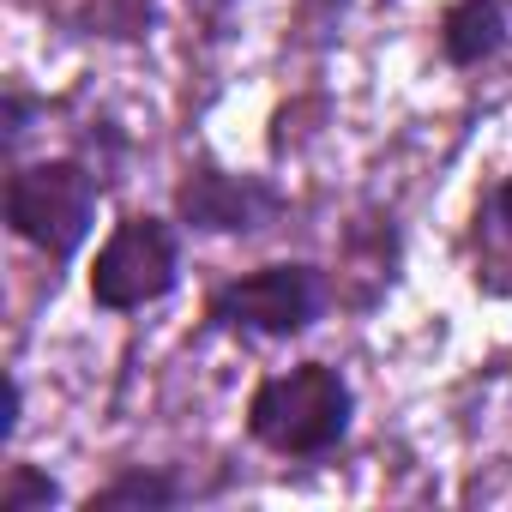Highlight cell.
<instances>
[{
    "instance_id": "6da1fadb",
    "label": "cell",
    "mask_w": 512,
    "mask_h": 512,
    "mask_svg": "<svg viewBox=\"0 0 512 512\" xmlns=\"http://www.w3.org/2000/svg\"><path fill=\"white\" fill-rule=\"evenodd\" d=\"M247 428L260 446L284 452V458H314L326 446L344 440L350 428V386L338 368H290L278 380H266L253 392V410H247Z\"/></svg>"
},
{
    "instance_id": "7a4b0ae2",
    "label": "cell",
    "mask_w": 512,
    "mask_h": 512,
    "mask_svg": "<svg viewBox=\"0 0 512 512\" xmlns=\"http://www.w3.org/2000/svg\"><path fill=\"white\" fill-rule=\"evenodd\" d=\"M91 211H97V181L79 163H31L13 175L7 187V217L13 229L43 247L49 260L79 253V241L91 235Z\"/></svg>"
},
{
    "instance_id": "3957f363",
    "label": "cell",
    "mask_w": 512,
    "mask_h": 512,
    "mask_svg": "<svg viewBox=\"0 0 512 512\" xmlns=\"http://www.w3.org/2000/svg\"><path fill=\"white\" fill-rule=\"evenodd\" d=\"M175 284V235L157 217H127L103 253H97V272H91V296L115 314L145 308L157 296H169Z\"/></svg>"
},
{
    "instance_id": "277c9868",
    "label": "cell",
    "mask_w": 512,
    "mask_h": 512,
    "mask_svg": "<svg viewBox=\"0 0 512 512\" xmlns=\"http://www.w3.org/2000/svg\"><path fill=\"white\" fill-rule=\"evenodd\" d=\"M314 314H320V278L308 266H266L211 302V320L235 332H260V338H290Z\"/></svg>"
},
{
    "instance_id": "5b68a950",
    "label": "cell",
    "mask_w": 512,
    "mask_h": 512,
    "mask_svg": "<svg viewBox=\"0 0 512 512\" xmlns=\"http://www.w3.org/2000/svg\"><path fill=\"white\" fill-rule=\"evenodd\" d=\"M181 211L199 229H253L272 211V193L253 181H229V175H193L181 187Z\"/></svg>"
},
{
    "instance_id": "8992f818",
    "label": "cell",
    "mask_w": 512,
    "mask_h": 512,
    "mask_svg": "<svg viewBox=\"0 0 512 512\" xmlns=\"http://www.w3.org/2000/svg\"><path fill=\"white\" fill-rule=\"evenodd\" d=\"M500 37H506V19H500L494 0H458V7L446 13V55L464 61V67L482 61V55H494Z\"/></svg>"
},
{
    "instance_id": "52a82bcc",
    "label": "cell",
    "mask_w": 512,
    "mask_h": 512,
    "mask_svg": "<svg viewBox=\"0 0 512 512\" xmlns=\"http://www.w3.org/2000/svg\"><path fill=\"white\" fill-rule=\"evenodd\" d=\"M49 500H55V482L37 476L31 464H13L7 488H0V512H31V506H49Z\"/></svg>"
},
{
    "instance_id": "ba28073f",
    "label": "cell",
    "mask_w": 512,
    "mask_h": 512,
    "mask_svg": "<svg viewBox=\"0 0 512 512\" xmlns=\"http://www.w3.org/2000/svg\"><path fill=\"white\" fill-rule=\"evenodd\" d=\"M133 500L163 506V500H175V488H169V482H157V476H121V482H115V488H103L91 506H133Z\"/></svg>"
},
{
    "instance_id": "9c48e42d",
    "label": "cell",
    "mask_w": 512,
    "mask_h": 512,
    "mask_svg": "<svg viewBox=\"0 0 512 512\" xmlns=\"http://www.w3.org/2000/svg\"><path fill=\"white\" fill-rule=\"evenodd\" d=\"M500 217H506V229H512V181L500 187Z\"/></svg>"
}]
</instances>
